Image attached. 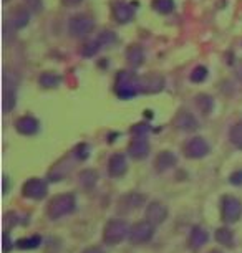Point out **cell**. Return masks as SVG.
Segmentation results:
<instances>
[{"label": "cell", "mask_w": 242, "mask_h": 253, "mask_svg": "<svg viewBox=\"0 0 242 253\" xmlns=\"http://www.w3.org/2000/svg\"><path fill=\"white\" fill-rule=\"evenodd\" d=\"M148 131H149V126L146 123H138L135 124V126L131 127V134H135L136 137H143L148 134Z\"/></svg>", "instance_id": "f546056e"}, {"label": "cell", "mask_w": 242, "mask_h": 253, "mask_svg": "<svg viewBox=\"0 0 242 253\" xmlns=\"http://www.w3.org/2000/svg\"><path fill=\"white\" fill-rule=\"evenodd\" d=\"M209 240V235H207V232L204 230L202 227H194L191 230V235H189V247L191 248H201L207 243Z\"/></svg>", "instance_id": "e0dca14e"}, {"label": "cell", "mask_w": 242, "mask_h": 253, "mask_svg": "<svg viewBox=\"0 0 242 253\" xmlns=\"http://www.w3.org/2000/svg\"><path fill=\"white\" fill-rule=\"evenodd\" d=\"M2 240H3V252H10V248L13 247V243H10V237H8V233L7 232H3V237H2Z\"/></svg>", "instance_id": "836d02e7"}, {"label": "cell", "mask_w": 242, "mask_h": 253, "mask_svg": "<svg viewBox=\"0 0 242 253\" xmlns=\"http://www.w3.org/2000/svg\"><path fill=\"white\" fill-rule=\"evenodd\" d=\"M95 28L93 18L87 15H75L70 18L68 22V30L73 37H87L88 33H92Z\"/></svg>", "instance_id": "52a82bcc"}, {"label": "cell", "mask_w": 242, "mask_h": 253, "mask_svg": "<svg viewBox=\"0 0 242 253\" xmlns=\"http://www.w3.org/2000/svg\"><path fill=\"white\" fill-rule=\"evenodd\" d=\"M153 7L159 13H169L174 8V0H153Z\"/></svg>", "instance_id": "4316f807"}, {"label": "cell", "mask_w": 242, "mask_h": 253, "mask_svg": "<svg viewBox=\"0 0 242 253\" xmlns=\"http://www.w3.org/2000/svg\"><path fill=\"white\" fill-rule=\"evenodd\" d=\"M196 106L199 108V111L204 114H209L214 109V99L207 94H199L196 96Z\"/></svg>", "instance_id": "44dd1931"}, {"label": "cell", "mask_w": 242, "mask_h": 253, "mask_svg": "<svg viewBox=\"0 0 242 253\" xmlns=\"http://www.w3.org/2000/svg\"><path fill=\"white\" fill-rule=\"evenodd\" d=\"M209 253H219V252H216V250H212V252H209Z\"/></svg>", "instance_id": "74e56055"}, {"label": "cell", "mask_w": 242, "mask_h": 253, "mask_svg": "<svg viewBox=\"0 0 242 253\" xmlns=\"http://www.w3.org/2000/svg\"><path fill=\"white\" fill-rule=\"evenodd\" d=\"M231 141H232V144H234L236 147L242 149V121L232 126V129H231Z\"/></svg>", "instance_id": "d4e9b609"}, {"label": "cell", "mask_w": 242, "mask_h": 253, "mask_svg": "<svg viewBox=\"0 0 242 253\" xmlns=\"http://www.w3.org/2000/svg\"><path fill=\"white\" fill-rule=\"evenodd\" d=\"M176 162H178V159H176V156H174L173 152L163 151V152H159V154L156 156L154 169L159 170V172H164V170H168V169H171V167L176 166Z\"/></svg>", "instance_id": "9a60e30c"}, {"label": "cell", "mask_w": 242, "mask_h": 253, "mask_svg": "<svg viewBox=\"0 0 242 253\" xmlns=\"http://www.w3.org/2000/svg\"><path fill=\"white\" fill-rule=\"evenodd\" d=\"M7 189H8V179L3 175V194H7Z\"/></svg>", "instance_id": "8d00e7d4"}, {"label": "cell", "mask_w": 242, "mask_h": 253, "mask_svg": "<svg viewBox=\"0 0 242 253\" xmlns=\"http://www.w3.org/2000/svg\"><path fill=\"white\" fill-rule=\"evenodd\" d=\"M28 20H30V17H28V12L25 8H18L15 15H13V25H15V28H23L28 23Z\"/></svg>", "instance_id": "484cf974"}, {"label": "cell", "mask_w": 242, "mask_h": 253, "mask_svg": "<svg viewBox=\"0 0 242 253\" xmlns=\"http://www.w3.org/2000/svg\"><path fill=\"white\" fill-rule=\"evenodd\" d=\"M128 233H130V230H128L125 220L111 218L105 225V228H103V242L106 245H118V243H121L128 237Z\"/></svg>", "instance_id": "3957f363"}, {"label": "cell", "mask_w": 242, "mask_h": 253, "mask_svg": "<svg viewBox=\"0 0 242 253\" xmlns=\"http://www.w3.org/2000/svg\"><path fill=\"white\" fill-rule=\"evenodd\" d=\"M183 152L188 159H201V157L207 156V152H209V144L206 142V139L197 136L186 142V146L183 147Z\"/></svg>", "instance_id": "ba28073f"}, {"label": "cell", "mask_w": 242, "mask_h": 253, "mask_svg": "<svg viewBox=\"0 0 242 253\" xmlns=\"http://www.w3.org/2000/svg\"><path fill=\"white\" fill-rule=\"evenodd\" d=\"M22 194H23V197H27V199L40 200L47 197V194H48V185L42 179H28L27 182L23 184Z\"/></svg>", "instance_id": "8992f818"}, {"label": "cell", "mask_w": 242, "mask_h": 253, "mask_svg": "<svg viewBox=\"0 0 242 253\" xmlns=\"http://www.w3.org/2000/svg\"><path fill=\"white\" fill-rule=\"evenodd\" d=\"M27 2V5L30 10L33 12H39L40 10V7H42V0H25Z\"/></svg>", "instance_id": "d6a6232c"}, {"label": "cell", "mask_w": 242, "mask_h": 253, "mask_svg": "<svg viewBox=\"0 0 242 253\" xmlns=\"http://www.w3.org/2000/svg\"><path fill=\"white\" fill-rule=\"evenodd\" d=\"M83 253H103V252L99 250V248H97V247H90V248H87V250H85Z\"/></svg>", "instance_id": "d590c367"}, {"label": "cell", "mask_w": 242, "mask_h": 253, "mask_svg": "<svg viewBox=\"0 0 242 253\" xmlns=\"http://www.w3.org/2000/svg\"><path fill=\"white\" fill-rule=\"evenodd\" d=\"M153 233H154L153 223H149L148 220H140L130 228L128 240H130L133 245H141V243L149 242L151 237H153Z\"/></svg>", "instance_id": "5b68a950"}, {"label": "cell", "mask_w": 242, "mask_h": 253, "mask_svg": "<svg viewBox=\"0 0 242 253\" xmlns=\"http://www.w3.org/2000/svg\"><path fill=\"white\" fill-rule=\"evenodd\" d=\"M128 169V162H126V157L123 154H113L108 161V174L111 177H121L125 175Z\"/></svg>", "instance_id": "4fadbf2b"}, {"label": "cell", "mask_w": 242, "mask_h": 253, "mask_svg": "<svg viewBox=\"0 0 242 253\" xmlns=\"http://www.w3.org/2000/svg\"><path fill=\"white\" fill-rule=\"evenodd\" d=\"M115 91L120 98L130 99L141 93V78L131 71H120L116 76Z\"/></svg>", "instance_id": "6da1fadb"}, {"label": "cell", "mask_w": 242, "mask_h": 253, "mask_svg": "<svg viewBox=\"0 0 242 253\" xmlns=\"http://www.w3.org/2000/svg\"><path fill=\"white\" fill-rule=\"evenodd\" d=\"M229 182L234 185H242V170H236V172L231 174Z\"/></svg>", "instance_id": "4dcf8cb0"}, {"label": "cell", "mask_w": 242, "mask_h": 253, "mask_svg": "<svg viewBox=\"0 0 242 253\" xmlns=\"http://www.w3.org/2000/svg\"><path fill=\"white\" fill-rule=\"evenodd\" d=\"M174 126H176L179 131L191 132V131H196L197 129V119L194 118L193 113H189V111H179L176 116H174Z\"/></svg>", "instance_id": "8fae6325"}, {"label": "cell", "mask_w": 242, "mask_h": 253, "mask_svg": "<svg viewBox=\"0 0 242 253\" xmlns=\"http://www.w3.org/2000/svg\"><path fill=\"white\" fill-rule=\"evenodd\" d=\"M63 2V5H66V7H75V5H78L82 0H61Z\"/></svg>", "instance_id": "e575fe53"}, {"label": "cell", "mask_w": 242, "mask_h": 253, "mask_svg": "<svg viewBox=\"0 0 242 253\" xmlns=\"http://www.w3.org/2000/svg\"><path fill=\"white\" fill-rule=\"evenodd\" d=\"M126 60L131 66H140L145 61V51L141 46L138 45H131L130 48L126 50Z\"/></svg>", "instance_id": "ac0fdd59"}, {"label": "cell", "mask_w": 242, "mask_h": 253, "mask_svg": "<svg viewBox=\"0 0 242 253\" xmlns=\"http://www.w3.org/2000/svg\"><path fill=\"white\" fill-rule=\"evenodd\" d=\"M15 129L23 136H33V134H37V132H39L40 123L37 121L33 116H22V118L17 119Z\"/></svg>", "instance_id": "7c38bea8"}, {"label": "cell", "mask_w": 242, "mask_h": 253, "mask_svg": "<svg viewBox=\"0 0 242 253\" xmlns=\"http://www.w3.org/2000/svg\"><path fill=\"white\" fill-rule=\"evenodd\" d=\"M133 15H135L133 7L126 2H118L113 7V17H115L118 23H128L133 18Z\"/></svg>", "instance_id": "2e32d148"}, {"label": "cell", "mask_w": 242, "mask_h": 253, "mask_svg": "<svg viewBox=\"0 0 242 253\" xmlns=\"http://www.w3.org/2000/svg\"><path fill=\"white\" fill-rule=\"evenodd\" d=\"M75 152H77L78 159H87V157H88V146L87 144H80L77 149H75Z\"/></svg>", "instance_id": "1f68e13d"}, {"label": "cell", "mask_w": 242, "mask_h": 253, "mask_svg": "<svg viewBox=\"0 0 242 253\" xmlns=\"http://www.w3.org/2000/svg\"><path fill=\"white\" fill-rule=\"evenodd\" d=\"M97 179H98V174L95 172V170H92V169H87V170H83V172L80 174V180H82V184H83L85 189L95 187V184H97Z\"/></svg>", "instance_id": "603a6c76"}, {"label": "cell", "mask_w": 242, "mask_h": 253, "mask_svg": "<svg viewBox=\"0 0 242 253\" xmlns=\"http://www.w3.org/2000/svg\"><path fill=\"white\" fill-rule=\"evenodd\" d=\"M166 217H168V209H166L164 204L161 202H151L148 204V207H146V212H145V220H148L149 223H153V225H161Z\"/></svg>", "instance_id": "9c48e42d"}, {"label": "cell", "mask_w": 242, "mask_h": 253, "mask_svg": "<svg viewBox=\"0 0 242 253\" xmlns=\"http://www.w3.org/2000/svg\"><path fill=\"white\" fill-rule=\"evenodd\" d=\"M40 86L44 88H56L61 83V78L55 73H42L39 78Z\"/></svg>", "instance_id": "7402d4cb"}, {"label": "cell", "mask_w": 242, "mask_h": 253, "mask_svg": "<svg viewBox=\"0 0 242 253\" xmlns=\"http://www.w3.org/2000/svg\"><path fill=\"white\" fill-rule=\"evenodd\" d=\"M99 45H101V43H99V40H97V42H88V43L82 48L83 56H87V58H90V56H93V55L99 50Z\"/></svg>", "instance_id": "f1b7e54d"}, {"label": "cell", "mask_w": 242, "mask_h": 253, "mask_svg": "<svg viewBox=\"0 0 242 253\" xmlns=\"http://www.w3.org/2000/svg\"><path fill=\"white\" fill-rule=\"evenodd\" d=\"M42 243V237L40 235H32V237H27V238H20L15 247L20 248V250H35Z\"/></svg>", "instance_id": "ffe728a7"}, {"label": "cell", "mask_w": 242, "mask_h": 253, "mask_svg": "<svg viewBox=\"0 0 242 253\" xmlns=\"http://www.w3.org/2000/svg\"><path fill=\"white\" fill-rule=\"evenodd\" d=\"M221 217L226 223H236L242 217V202L234 195H224L221 199Z\"/></svg>", "instance_id": "277c9868"}, {"label": "cell", "mask_w": 242, "mask_h": 253, "mask_svg": "<svg viewBox=\"0 0 242 253\" xmlns=\"http://www.w3.org/2000/svg\"><path fill=\"white\" fill-rule=\"evenodd\" d=\"M164 88V78L158 73H149L146 76H141V93L154 94L163 91Z\"/></svg>", "instance_id": "30bf717a"}, {"label": "cell", "mask_w": 242, "mask_h": 253, "mask_svg": "<svg viewBox=\"0 0 242 253\" xmlns=\"http://www.w3.org/2000/svg\"><path fill=\"white\" fill-rule=\"evenodd\" d=\"M214 237H216L217 243H221V245H224V247H232V245H234V233H232L229 228H226V227L217 228Z\"/></svg>", "instance_id": "d6986e66"}, {"label": "cell", "mask_w": 242, "mask_h": 253, "mask_svg": "<svg viewBox=\"0 0 242 253\" xmlns=\"http://www.w3.org/2000/svg\"><path fill=\"white\" fill-rule=\"evenodd\" d=\"M128 152L133 159L140 161V159H145L146 156L149 154V144L148 141L143 139V137H136L135 141H131L130 147H128Z\"/></svg>", "instance_id": "5bb4252c"}, {"label": "cell", "mask_w": 242, "mask_h": 253, "mask_svg": "<svg viewBox=\"0 0 242 253\" xmlns=\"http://www.w3.org/2000/svg\"><path fill=\"white\" fill-rule=\"evenodd\" d=\"M207 78V68L206 66H196L191 73V81L193 83H202Z\"/></svg>", "instance_id": "83f0119b"}, {"label": "cell", "mask_w": 242, "mask_h": 253, "mask_svg": "<svg viewBox=\"0 0 242 253\" xmlns=\"http://www.w3.org/2000/svg\"><path fill=\"white\" fill-rule=\"evenodd\" d=\"M75 205H77V199H75L73 194H60L55 195L48 202L47 213H48L50 218L56 220V218H61L68 215V213H72L75 210Z\"/></svg>", "instance_id": "7a4b0ae2"}, {"label": "cell", "mask_w": 242, "mask_h": 253, "mask_svg": "<svg viewBox=\"0 0 242 253\" xmlns=\"http://www.w3.org/2000/svg\"><path fill=\"white\" fill-rule=\"evenodd\" d=\"M13 106H15V91L5 86L3 88V111L8 113Z\"/></svg>", "instance_id": "cb8c5ba5"}]
</instances>
